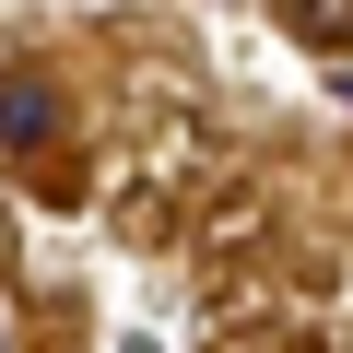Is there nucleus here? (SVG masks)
Returning <instances> with one entry per match:
<instances>
[{
    "instance_id": "1",
    "label": "nucleus",
    "mask_w": 353,
    "mask_h": 353,
    "mask_svg": "<svg viewBox=\"0 0 353 353\" xmlns=\"http://www.w3.org/2000/svg\"><path fill=\"white\" fill-rule=\"evenodd\" d=\"M48 118H59V106H48V83H36V71L0 83V141H48Z\"/></svg>"
}]
</instances>
